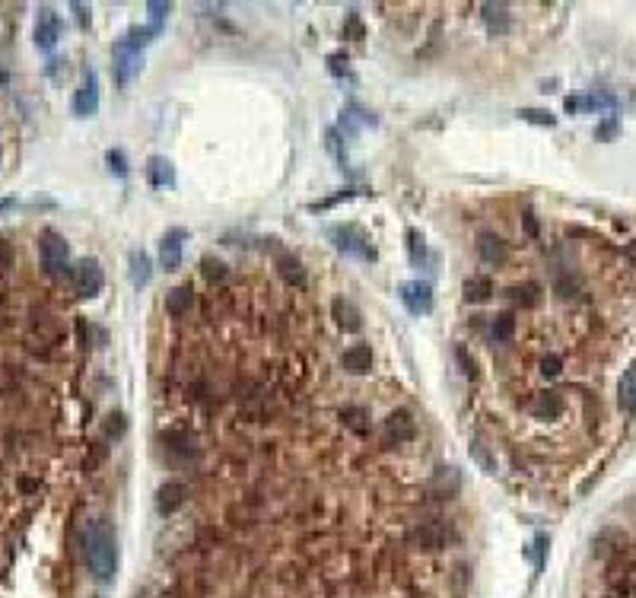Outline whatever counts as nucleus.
<instances>
[{
	"label": "nucleus",
	"instance_id": "20e7f679",
	"mask_svg": "<svg viewBox=\"0 0 636 598\" xmlns=\"http://www.w3.org/2000/svg\"><path fill=\"white\" fill-rule=\"evenodd\" d=\"M70 284H73L77 296H83V299H93V296L102 293L105 274H102V268H99L93 258H83V261H77V264L70 268Z\"/></svg>",
	"mask_w": 636,
	"mask_h": 598
},
{
	"label": "nucleus",
	"instance_id": "5701e85b",
	"mask_svg": "<svg viewBox=\"0 0 636 598\" xmlns=\"http://www.w3.org/2000/svg\"><path fill=\"white\" fill-rule=\"evenodd\" d=\"M331 315H334V321H338L344 331H360V325H363V321H360L357 306L347 303V299H334V303H331Z\"/></svg>",
	"mask_w": 636,
	"mask_h": 598
},
{
	"label": "nucleus",
	"instance_id": "b1692460",
	"mask_svg": "<svg viewBox=\"0 0 636 598\" xmlns=\"http://www.w3.org/2000/svg\"><path fill=\"white\" fill-rule=\"evenodd\" d=\"M515 334V319L509 312H499L493 315V321H490V338H493V344H509Z\"/></svg>",
	"mask_w": 636,
	"mask_h": 598
},
{
	"label": "nucleus",
	"instance_id": "c756f323",
	"mask_svg": "<svg viewBox=\"0 0 636 598\" xmlns=\"http://www.w3.org/2000/svg\"><path fill=\"white\" fill-rule=\"evenodd\" d=\"M408 252H410V261H414V264H427L429 261L427 245H423V239L417 235V229H408Z\"/></svg>",
	"mask_w": 636,
	"mask_h": 598
},
{
	"label": "nucleus",
	"instance_id": "423d86ee",
	"mask_svg": "<svg viewBox=\"0 0 636 598\" xmlns=\"http://www.w3.org/2000/svg\"><path fill=\"white\" fill-rule=\"evenodd\" d=\"M417 436V426H414V417L408 411H394V414L385 417L382 424V442L385 446H404Z\"/></svg>",
	"mask_w": 636,
	"mask_h": 598
},
{
	"label": "nucleus",
	"instance_id": "37998d69",
	"mask_svg": "<svg viewBox=\"0 0 636 598\" xmlns=\"http://www.w3.org/2000/svg\"><path fill=\"white\" fill-rule=\"evenodd\" d=\"M328 150L334 153V159H338V163H344V153H340V137H338V130H328Z\"/></svg>",
	"mask_w": 636,
	"mask_h": 598
},
{
	"label": "nucleus",
	"instance_id": "ddd939ff",
	"mask_svg": "<svg viewBox=\"0 0 636 598\" xmlns=\"http://www.w3.org/2000/svg\"><path fill=\"white\" fill-rule=\"evenodd\" d=\"M478 258L484 261V264H490V268H497V264H503V261L509 258V249H506V242L499 235L480 233L478 235Z\"/></svg>",
	"mask_w": 636,
	"mask_h": 598
},
{
	"label": "nucleus",
	"instance_id": "79ce46f5",
	"mask_svg": "<svg viewBox=\"0 0 636 598\" xmlns=\"http://www.w3.org/2000/svg\"><path fill=\"white\" fill-rule=\"evenodd\" d=\"M108 163H112V169H115L118 175L128 172V165H124V153H121V150H108Z\"/></svg>",
	"mask_w": 636,
	"mask_h": 598
},
{
	"label": "nucleus",
	"instance_id": "0eeeda50",
	"mask_svg": "<svg viewBox=\"0 0 636 598\" xmlns=\"http://www.w3.org/2000/svg\"><path fill=\"white\" fill-rule=\"evenodd\" d=\"M331 239H334V245H338L340 252L357 255V258H369V261L375 258L369 239L360 233L357 226H338V229H331Z\"/></svg>",
	"mask_w": 636,
	"mask_h": 598
},
{
	"label": "nucleus",
	"instance_id": "f704fd0d",
	"mask_svg": "<svg viewBox=\"0 0 636 598\" xmlns=\"http://www.w3.org/2000/svg\"><path fill=\"white\" fill-rule=\"evenodd\" d=\"M519 115H522L525 122H532V124H547V128L554 124V115L544 112V108H522Z\"/></svg>",
	"mask_w": 636,
	"mask_h": 598
},
{
	"label": "nucleus",
	"instance_id": "393cba45",
	"mask_svg": "<svg viewBox=\"0 0 636 598\" xmlns=\"http://www.w3.org/2000/svg\"><path fill=\"white\" fill-rule=\"evenodd\" d=\"M340 420H344V426L353 430V433H366L369 430V414L363 408H357V404H347V408L340 411Z\"/></svg>",
	"mask_w": 636,
	"mask_h": 598
},
{
	"label": "nucleus",
	"instance_id": "4468645a",
	"mask_svg": "<svg viewBox=\"0 0 636 598\" xmlns=\"http://www.w3.org/2000/svg\"><path fill=\"white\" fill-rule=\"evenodd\" d=\"M185 496H188V487H185L182 481H166V484L156 490V509H159V516H172V512L185 503Z\"/></svg>",
	"mask_w": 636,
	"mask_h": 598
},
{
	"label": "nucleus",
	"instance_id": "a19ab883",
	"mask_svg": "<svg viewBox=\"0 0 636 598\" xmlns=\"http://www.w3.org/2000/svg\"><path fill=\"white\" fill-rule=\"evenodd\" d=\"M16 487H19V494H26V496H32V494H38V477H29V474H23L16 481Z\"/></svg>",
	"mask_w": 636,
	"mask_h": 598
},
{
	"label": "nucleus",
	"instance_id": "c85d7f7f",
	"mask_svg": "<svg viewBox=\"0 0 636 598\" xmlns=\"http://www.w3.org/2000/svg\"><path fill=\"white\" fill-rule=\"evenodd\" d=\"M23 379H26V373H23V366H0V391H16L19 385H23Z\"/></svg>",
	"mask_w": 636,
	"mask_h": 598
},
{
	"label": "nucleus",
	"instance_id": "f8f14e48",
	"mask_svg": "<svg viewBox=\"0 0 636 598\" xmlns=\"http://www.w3.org/2000/svg\"><path fill=\"white\" fill-rule=\"evenodd\" d=\"M462 490V474H458V468H436L433 477H429V494L436 496V500H449V496H455Z\"/></svg>",
	"mask_w": 636,
	"mask_h": 598
},
{
	"label": "nucleus",
	"instance_id": "8fccbe9b",
	"mask_svg": "<svg viewBox=\"0 0 636 598\" xmlns=\"http://www.w3.org/2000/svg\"><path fill=\"white\" fill-rule=\"evenodd\" d=\"M347 32H350V35H357V38H360V35H363V26H360V19H357V16H350V23H347Z\"/></svg>",
	"mask_w": 636,
	"mask_h": 598
},
{
	"label": "nucleus",
	"instance_id": "9d476101",
	"mask_svg": "<svg viewBox=\"0 0 636 598\" xmlns=\"http://www.w3.org/2000/svg\"><path fill=\"white\" fill-rule=\"evenodd\" d=\"M401 303L408 306V312L427 315L433 312V290H429V284H420V280L401 284Z\"/></svg>",
	"mask_w": 636,
	"mask_h": 598
},
{
	"label": "nucleus",
	"instance_id": "473e14b6",
	"mask_svg": "<svg viewBox=\"0 0 636 598\" xmlns=\"http://www.w3.org/2000/svg\"><path fill=\"white\" fill-rule=\"evenodd\" d=\"M204 277H207L210 284H223V280L229 277V271H226V264H223V261L204 258Z\"/></svg>",
	"mask_w": 636,
	"mask_h": 598
},
{
	"label": "nucleus",
	"instance_id": "c03bdc74",
	"mask_svg": "<svg viewBox=\"0 0 636 598\" xmlns=\"http://www.w3.org/2000/svg\"><path fill=\"white\" fill-rule=\"evenodd\" d=\"M328 64H331L334 73H347V58H344V54H331V58H328Z\"/></svg>",
	"mask_w": 636,
	"mask_h": 598
},
{
	"label": "nucleus",
	"instance_id": "2eb2a0df",
	"mask_svg": "<svg viewBox=\"0 0 636 598\" xmlns=\"http://www.w3.org/2000/svg\"><path fill=\"white\" fill-rule=\"evenodd\" d=\"M140 70V51H131V48H124L121 42L115 45V80L118 83H131V77Z\"/></svg>",
	"mask_w": 636,
	"mask_h": 598
},
{
	"label": "nucleus",
	"instance_id": "de8ad7c7",
	"mask_svg": "<svg viewBox=\"0 0 636 598\" xmlns=\"http://www.w3.org/2000/svg\"><path fill=\"white\" fill-rule=\"evenodd\" d=\"M525 229H528V235H532V239H534V235H538V220H534L532 217V214H525Z\"/></svg>",
	"mask_w": 636,
	"mask_h": 598
},
{
	"label": "nucleus",
	"instance_id": "e433bc0d",
	"mask_svg": "<svg viewBox=\"0 0 636 598\" xmlns=\"http://www.w3.org/2000/svg\"><path fill=\"white\" fill-rule=\"evenodd\" d=\"M534 551H532V554H534V570H544V557H547V538H544V535H538V538H534Z\"/></svg>",
	"mask_w": 636,
	"mask_h": 598
},
{
	"label": "nucleus",
	"instance_id": "2f4dec72",
	"mask_svg": "<svg viewBox=\"0 0 636 598\" xmlns=\"http://www.w3.org/2000/svg\"><path fill=\"white\" fill-rule=\"evenodd\" d=\"M513 299H515V303H519V306H534V303H538V299H541V293H538V284H532V280H528V284L515 286V290H513Z\"/></svg>",
	"mask_w": 636,
	"mask_h": 598
},
{
	"label": "nucleus",
	"instance_id": "ea45409f",
	"mask_svg": "<svg viewBox=\"0 0 636 598\" xmlns=\"http://www.w3.org/2000/svg\"><path fill=\"white\" fill-rule=\"evenodd\" d=\"M137 598H178L175 592L163 589V586H143V589L137 592Z\"/></svg>",
	"mask_w": 636,
	"mask_h": 598
},
{
	"label": "nucleus",
	"instance_id": "f3484780",
	"mask_svg": "<svg viewBox=\"0 0 636 598\" xmlns=\"http://www.w3.org/2000/svg\"><path fill=\"white\" fill-rule=\"evenodd\" d=\"M191 306H194V290H191V284L172 286V290L166 293V312L172 315V319H185V315L191 312Z\"/></svg>",
	"mask_w": 636,
	"mask_h": 598
},
{
	"label": "nucleus",
	"instance_id": "a211bd4d",
	"mask_svg": "<svg viewBox=\"0 0 636 598\" xmlns=\"http://www.w3.org/2000/svg\"><path fill=\"white\" fill-rule=\"evenodd\" d=\"M468 452H471V459H474V465H478L484 474H497L499 471V465H497V452L490 449L487 442L480 439V436H471V446H468Z\"/></svg>",
	"mask_w": 636,
	"mask_h": 598
},
{
	"label": "nucleus",
	"instance_id": "bb28decb",
	"mask_svg": "<svg viewBox=\"0 0 636 598\" xmlns=\"http://www.w3.org/2000/svg\"><path fill=\"white\" fill-rule=\"evenodd\" d=\"M147 172H150V185H156V188H166V185L175 182V175H172V169H169V163H166V159H159V157L150 159Z\"/></svg>",
	"mask_w": 636,
	"mask_h": 598
},
{
	"label": "nucleus",
	"instance_id": "6ab92c4d",
	"mask_svg": "<svg viewBox=\"0 0 636 598\" xmlns=\"http://www.w3.org/2000/svg\"><path fill=\"white\" fill-rule=\"evenodd\" d=\"M617 401H620V408H624V414H636V363L630 369H624V376H620Z\"/></svg>",
	"mask_w": 636,
	"mask_h": 598
},
{
	"label": "nucleus",
	"instance_id": "4c0bfd02",
	"mask_svg": "<svg viewBox=\"0 0 636 598\" xmlns=\"http://www.w3.org/2000/svg\"><path fill=\"white\" fill-rule=\"evenodd\" d=\"M124 426H128L124 424V414H108V420H105V433L118 439V436L124 433Z\"/></svg>",
	"mask_w": 636,
	"mask_h": 598
},
{
	"label": "nucleus",
	"instance_id": "a18cd8bd",
	"mask_svg": "<svg viewBox=\"0 0 636 598\" xmlns=\"http://www.w3.org/2000/svg\"><path fill=\"white\" fill-rule=\"evenodd\" d=\"M455 589H458V595H464V582H468V573H464V566H455Z\"/></svg>",
	"mask_w": 636,
	"mask_h": 598
},
{
	"label": "nucleus",
	"instance_id": "3c124183",
	"mask_svg": "<svg viewBox=\"0 0 636 598\" xmlns=\"http://www.w3.org/2000/svg\"><path fill=\"white\" fill-rule=\"evenodd\" d=\"M10 207H13V200H10V198L0 200V214H3V210H10Z\"/></svg>",
	"mask_w": 636,
	"mask_h": 598
},
{
	"label": "nucleus",
	"instance_id": "1a4fd4ad",
	"mask_svg": "<svg viewBox=\"0 0 636 598\" xmlns=\"http://www.w3.org/2000/svg\"><path fill=\"white\" fill-rule=\"evenodd\" d=\"M58 38H61V19H58V13L51 7H42L38 16H35V45L42 51H51L58 45Z\"/></svg>",
	"mask_w": 636,
	"mask_h": 598
},
{
	"label": "nucleus",
	"instance_id": "7ed1b4c3",
	"mask_svg": "<svg viewBox=\"0 0 636 598\" xmlns=\"http://www.w3.org/2000/svg\"><path fill=\"white\" fill-rule=\"evenodd\" d=\"M38 255H42V268L48 271V274H70V252H67V242H64L58 233H48L42 235V242H38Z\"/></svg>",
	"mask_w": 636,
	"mask_h": 598
},
{
	"label": "nucleus",
	"instance_id": "9b49d317",
	"mask_svg": "<svg viewBox=\"0 0 636 598\" xmlns=\"http://www.w3.org/2000/svg\"><path fill=\"white\" fill-rule=\"evenodd\" d=\"M96 108H99V83H96V73H86L80 89L73 93V115L89 118V115H96Z\"/></svg>",
	"mask_w": 636,
	"mask_h": 598
},
{
	"label": "nucleus",
	"instance_id": "39448f33",
	"mask_svg": "<svg viewBox=\"0 0 636 598\" xmlns=\"http://www.w3.org/2000/svg\"><path fill=\"white\" fill-rule=\"evenodd\" d=\"M525 411H528L532 420H560L567 414V398L560 391H538V395L528 398Z\"/></svg>",
	"mask_w": 636,
	"mask_h": 598
},
{
	"label": "nucleus",
	"instance_id": "a878e982",
	"mask_svg": "<svg viewBox=\"0 0 636 598\" xmlns=\"http://www.w3.org/2000/svg\"><path fill=\"white\" fill-rule=\"evenodd\" d=\"M277 264H280V274H283V280H287V284H293L296 290H303V286H305V271H303V264H299L296 258H290V255H283Z\"/></svg>",
	"mask_w": 636,
	"mask_h": 598
},
{
	"label": "nucleus",
	"instance_id": "7c9ffc66",
	"mask_svg": "<svg viewBox=\"0 0 636 598\" xmlns=\"http://www.w3.org/2000/svg\"><path fill=\"white\" fill-rule=\"evenodd\" d=\"M455 363H458L462 376H468V379H478V363H474V356L468 354V347H464V344L455 347Z\"/></svg>",
	"mask_w": 636,
	"mask_h": 598
},
{
	"label": "nucleus",
	"instance_id": "f03ea898",
	"mask_svg": "<svg viewBox=\"0 0 636 598\" xmlns=\"http://www.w3.org/2000/svg\"><path fill=\"white\" fill-rule=\"evenodd\" d=\"M455 541H458V531L452 525H443V522H417L408 531V544L417 547V551H427V554L443 551V547L455 544Z\"/></svg>",
	"mask_w": 636,
	"mask_h": 598
},
{
	"label": "nucleus",
	"instance_id": "c9c22d12",
	"mask_svg": "<svg viewBox=\"0 0 636 598\" xmlns=\"http://www.w3.org/2000/svg\"><path fill=\"white\" fill-rule=\"evenodd\" d=\"M147 10H150V29H163V19H166V13H169V7L166 3H147Z\"/></svg>",
	"mask_w": 636,
	"mask_h": 598
},
{
	"label": "nucleus",
	"instance_id": "f257e3e1",
	"mask_svg": "<svg viewBox=\"0 0 636 598\" xmlns=\"http://www.w3.org/2000/svg\"><path fill=\"white\" fill-rule=\"evenodd\" d=\"M80 551L86 560L89 573L99 582H112L118 573V535H115L108 519H93L86 522V529L80 535Z\"/></svg>",
	"mask_w": 636,
	"mask_h": 598
},
{
	"label": "nucleus",
	"instance_id": "412c9836",
	"mask_svg": "<svg viewBox=\"0 0 636 598\" xmlns=\"http://www.w3.org/2000/svg\"><path fill=\"white\" fill-rule=\"evenodd\" d=\"M484 23H487V32L490 35H506L509 32V10L503 7V3H484Z\"/></svg>",
	"mask_w": 636,
	"mask_h": 598
},
{
	"label": "nucleus",
	"instance_id": "58836bf2",
	"mask_svg": "<svg viewBox=\"0 0 636 598\" xmlns=\"http://www.w3.org/2000/svg\"><path fill=\"white\" fill-rule=\"evenodd\" d=\"M7 268H13V245L0 239V277L7 274Z\"/></svg>",
	"mask_w": 636,
	"mask_h": 598
},
{
	"label": "nucleus",
	"instance_id": "72a5a7b5",
	"mask_svg": "<svg viewBox=\"0 0 636 598\" xmlns=\"http://www.w3.org/2000/svg\"><path fill=\"white\" fill-rule=\"evenodd\" d=\"M560 369H563V360H560L557 354H547L544 360H541V373L547 376V379H557Z\"/></svg>",
	"mask_w": 636,
	"mask_h": 598
},
{
	"label": "nucleus",
	"instance_id": "49530a36",
	"mask_svg": "<svg viewBox=\"0 0 636 598\" xmlns=\"http://www.w3.org/2000/svg\"><path fill=\"white\" fill-rule=\"evenodd\" d=\"M595 134H598V140H608V137H614V134H617V124H614V122H604L602 128L595 130Z\"/></svg>",
	"mask_w": 636,
	"mask_h": 598
},
{
	"label": "nucleus",
	"instance_id": "dca6fc26",
	"mask_svg": "<svg viewBox=\"0 0 636 598\" xmlns=\"http://www.w3.org/2000/svg\"><path fill=\"white\" fill-rule=\"evenodd\" d=\"M340 366H344L347 373H353V376L369 373V366H373V350H369V344L347 347V350L340 354Z\"/></svg>",
	"mask_w": 636,
	"mask_h": 598
},
{
	"label": "nucleus",
	"instance_id": "09e8293b",
	"mask_svg": "<svg viewBox=\"0 0 636 598\" xmlns=\"http://www.w3.org/2000/svg\"><path fill=\"white\" fill-rule=\"evenodd\" d=\"M73 13H77V19H80V26L86 29V26H89V19H86V7H83V3H73Z\"/></svg>",
	"mask_w": 636,
	"mask_h": 598
},
{
	"label": "nucleus",
	"instance_id": "cd10ccee",
	"mask_svg": "<svg viewBox=\"0 0 636 598\" xmlns=\"http://www.w3.org/2000/svg\"><path fill=\"white\" fill-rule=\"evenodd\" d=\"M131 280H134V286L150 284V258H147V252H131Z\"/></svg>",
	"mask_w": 636,
	"mask_h": 598
},
{
	"label": "nucleus",
	"instance_id": "6e6552de",
	"mask_svg": "<svg viewBox=\"0 0 636 598\" xmlns=\"http://www.w3.org/2000/svg\"><path fill=\"white\" fill-rule=\"evenodd\" d=\"M61 341H64V334L54 325H48V321H35L32 325V331H29V338H26V344H29V350H32L35 356H51L58 347H61Z\"/></svg>",
	"mask_w": 636,
	"mask_h": 598
},
{
	"label": "nucleus",
	"instance_id": "aec40b11",
	"mask_svg": "<svg viewBox=\"0 0 636 598\" xmlns=\"http://www.w3.org/2000/svg\"><path fill=\"white\" fill-rule=\"evenodd\" d=\"M159 261L166 271H178L182 268V233H169L163 242H159Z\"/></svg>",
	"mask_w": 636,
	"mask_h": 598
},
{
	"label": "nucleus",
	"instance_id": "4be33fe9",
	"mask_svg": "<svg viewBox=\"0 0 636 598\" xmlns=\"http://www.w3.org/2000/svg\"><path fill=\"white\" fill-rule=\"evenodd\" d=\"M490 296H493V277L474 274V277L464 280V299L468 303H487Z\"/></svg>",
	"mask_w": 636,
	"mask_h": 598
}]
</instances>
